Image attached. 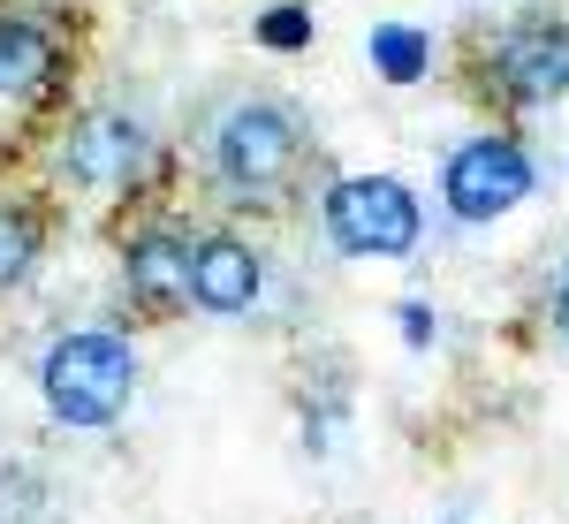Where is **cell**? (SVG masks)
Returning a JSON list of instances; mask_svg holds the SVG:
<instances>
[{
  "mask_svg": "<svg viewBox=\"0 0 569 524\" xmlns=\"http://www.w3.org/2000/svg\"><path fill=\"white\" fill-rule=\"evenodd\" d=\"M206 152H213V175L236 198H273L297 175V160H305V122L281 99H236L213 122V145Z\"/></svg>",
  "mask_w": 569,
  "mask_h": 524,
  "instance_id": "6da1fadb",
  "label": "cell"
},
{
  "mask_svg": "<svg viewBox=\"0 0 569 524\" xmlns=\"http://www.w3.org/2000/svg\"><path fill=\"white\" fill-rule=\"evenodd\" d=\"M46 403H53V418H69V426H114L122 418V403H130V349L114 343V335H61V343L46 349Z\"/></svg>",
  "mask_w": 569,
  "mask_h": 524,
  "instance_id": "7a4b0ae2",
  "label": "cell"
},
{
  "mask_svg": "<svg viewBox=\"0 0 569 524\" xmlns=\"http://www.w3.org/2000/svg\"><path fill=\"white\" fill-rule=\"evenodd\" d=\"M327 228L357 259H402L418 244V198L395 175H350L327 190Z\"/></svg>",
  "mask_w": 569,
  "mask_h": 524,
  "instance_id": "3957f363",
  "label": "cell"
},
{
  "mask_svg": "<svg viewBox=\"0 0 569 524\" xmlns=\"http://www.w3.org/2000/svg\"><path fill=\"white\" fill-rule=\"evenodd\" d=\"M440 190H448V214L456 220H493V214H509V206H525L531 160L509 137H479V145H463V152L448 160Z\"/></svg>",
  "mask_w": 569,
  "mask_h": 524,
  "instance_id": "277c9868",
  "label": "cell"
},
{
  "mask_svg": "<svg viewBox=\"0 0 569 524\" xmlns=\"http://www.w3.org/2000/svg\"><path fill=\"white\" fill-rule=\"evenodd\" d=\"M493 85L525 107H547L569 91V31L562 23H525L493 46Z\"/></svg>",
  "mask_w": 569,
  "mask_h": 524,
  "instance_id": "5b68a950",
  "label": "cell"
},
{
  "mask_svg": "<svg viewBox=\"0 0 569 524\" xmlns=\"http://www.w3.org/2000/svg\"><path fill=\"white\" fill-rule=\"evenodd\" d=\"M122 274H130V297H144V305H190L198 297V251L160 236V228L122 251Z\"/></svg>",
  "mask_w": 569,
  "mask_h": 524,
  "instance_id": "8992f818",
  "label": "cell"
},
{
  "mask_svg": "<svg viewBox=\"0 0 569 524\" xmlns=\"http://www.w3.org/2000/svg\"><path fill=\"white\" fill-rule=\"evenodd\" d=\"M137 160H144V130H137L130 115H91L84 130L69 137V175L77 182H130Z\"/></svg>",
  "mask_w": 569,
  "mask_h": 524,
  "instance_id": "52a82bcc",
  "label": "cell"
},
{
  "mask_svg": "<svg viewBox=\"0 0 569 524\" xmlns=\"http://www.w3.org/2000/svg\"><path fill=\"white\" fill-rule=\"evenodd\" d=\"M259 297V259H251V244H236V236H213V244H198V305L206 312H251Z\"/></svg>",
  "mask_w": 569,
  "mask_h": 524,
  "instance_id": "ba28073f",
  "label": "cell"
},
{
  "mask_svg": "<svg viewBox=\"0 0 569 524\" xmlns=\"http://www.w3.org/2000/svg\"><path fill=\"white\" fill-rule=\"evenodd\" d=\"M46 77H53V39L23 16H0V91L16 99V91H39Z\"/></svg>",
  "mask_w": 569,
  "mask_h": 524,
  "instance_id": "9c48e42d",
  "label": "cell"
},
{
  "mask_svg": "<svg viewBox=\"0 0 569 524\" xmlns=\"http://www.w3.org/2000/svg\"><path fill=\"white\" fill-rule=\"evenodd\" d=\"M372 69H380L388 85H410V77L426 69V39L402 31V23H380V31H372Z\"/></svg>",
  "mask_w": 569,
  "mask_h": 524,
  "instance_id": "30bf717a",
  "label": "cell"
},
{
  "mask_svg": "<svg viewBox=\"0 0 569 524\" xmlns=\"http://www.w3.org/2000/svg\"><path fill=\"white\" fill-rule=\"evenodd\" d=\"M31 251H39V228H31V214H8V206H0V289H8V281H23Z\"/></svg>",
  "mask_w": 569,
  "mask_h": 524,
  "instance_id": "8fae6325",
  "label": "cell"
},
{
  "mask_svg": "<svg viewBox=\"0 0 569 524\" xmlns=\"http://www.w3.org/2000/svg\"><path fill=\"white\" fill-rule=\"evenodd\" d=\"M259 39L266 46H305L311 39V16H305V8H273V16L259 23Z\"/></svg>",
  "mask_w": 569,
  "mask_h": 524,
  "instance_id": "7c38bea8",
  "label": "cell"
},
{
  "mask_svg": "<svg viewBox=\"0 0 569 524\" xmlns=\"http://www.w3.org/2000/svg\"><path fill=\"white\" fill-rule=\"evenodd\" d=\"M402 335H410V343H426V335H433V319H426V305H402Z\"/></svg>",
  "mask_w": 569,
  "mask_h": 524,
  "instance_id": "4fadbf2b",
  "label": "cell"
},
{
  "mask_svg": "<svg viewBox=\"0 0 569 524\" xmlns=\"http://www.w3.org/2000/svg\"><path fill=\"white\" fill-rule=\"evenodd\" d=\"M547 312H555V335H562V343H569V281H562V289H555V297H547Z\"/></svg>",
  "mask_w": 569,
  "mask_h": 524,
  "instance_id": "5bb4252c",
  "label": "cell"
}]
</instances>
